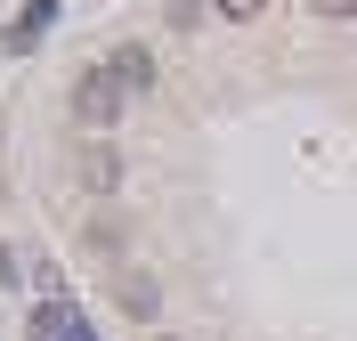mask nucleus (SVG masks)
Returning <instances> with one entry per match:
<instances>
[{
  "label": "nucleus",
  "instance_id": "nucleus-1",
  "mask_svg": "<svg viewBox=\"0 0 357 341\" xmlns=\"http://www.w3.org/2000/svg\"><path fill=\"white\" fill-rule=\"evenodd\" d=\"M73 114H82L89 130H106L114 114H122V73H114V66H89L82 82H73Z\"/></svg>",
  "mask_w": 357,
  "mask_h": 341
},
{
  "label": "nucleus",
  "instance_id": "nucleus-5",
  "mask_svg": "<svg viewBox=\"0 0 357 341\" xmlns=\"http://www.w3.org/2000/svg\"><path fill=\"white\" fill-rule=\"evenodd\" d=\"M82 179H89V187H114V155H106V146H89V155H82Z\"/></svg>",
  "mask_w": 357,
  "mask_h": 341
},
{
  "label": "nucleus",
  "instance_id": "nucleus-2",
  "mask_svg": "<svg viewBox=\"0 0 357 341\" xmlns=\"http://www.w3.org/2000/svg\"><path fill=\"white\" fill-rule=\"evenodd\" d=\"M33 341H98V333L73 317V301H57V293H49L41 309H33Z\"/></svg>",
  "mask_w": 357,
  "mask_h": 341
},
{
  "label": "nucleus",
  "instance_id": "nucleus-7",
  "mask_svg": "<svg viewBox=\"0 0 357 341\" xmlns=\"http://www.w3.org/2000/svg\"><path fill=\"white\" fill-rule=\"evenodd\" d=\"M309 8H325V17H357V0H309Z\"/></svg>",
  "mask_w": 357,
  "mask_h": 341
},
{
  "label": "nucleus",
  "instance_id": "nucleus-6",
  "mask_svg": "<svg viewBox=\"0 0 357 341\" xmlns=\"http://www.w3.org/2000/svg\"><path fill=\"white\" fill-rule=\"evenodd\" d=\"M211 8H220L227 24H252V17H260V8H268V0H211Z\"/></svg>",
  "mask_w": 357,
  "mask_h": 341
},
{
  "label": "nucleus",
  "instance_id": "nucleus-4",
  "mask_svg": "<svg viewBox=\"0 0 357 341\" xmlns=\"http://www.w3.org/2000/svg\"><path fill=\"white\" fill-rule=\"evenodd\" d=\"M114 73H122L130 90H146V82H155V57H146V49H122V57H114Z\"/></svg>",
  "mask_w": 357,
  "mask_h": 341
},
{
  "label": "nucleus",
  "instance_id": "nucleus-3",
  "mask_svg": "<svg viewBox=\"0 0 357 341\" xmlns=\"http://www.w3.org/2000/svg\"><path fill=\"white\" fill-rule=\"evenodd\" d=\"M49 24H57V0H33V8H24L8 33H0V49H8V57H24V49H41V41H49Z\"/></svg>",
  "mask_w": 357,
  "mask_h": 341
}]
</instances>
